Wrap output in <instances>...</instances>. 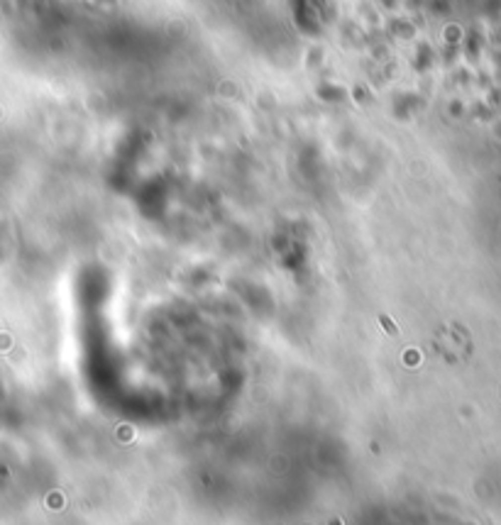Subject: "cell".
<instances>
[{"label":"cell","mask_w":501,"mask_h":525,"mask_svg":"<svg viewBox=\"0 0 501 525\" xmlns=\"http://www.w3.org/2000/svg\"><path fill=\"white\" fill-rule=\"evenodd\" d=\"M379 322H381V327H384L389 335H399V330H396V325H394V320H391L389 315H379Z\"/></svg>","instance_id":"cell-1"},{"label":"cell","mask_w":501,"mask_h":525,"mask_svg":"<svg viewBox=\"0 0 501 525\" xmlns=\"http://www.w3.org/2000/svg\"><path fill=\"white\" fill-rule=\"evenodd\" d=\"M333 525H337V521H335V523H333Z\"/></svg>","instance_id":"cell-2"}]
</instances>
